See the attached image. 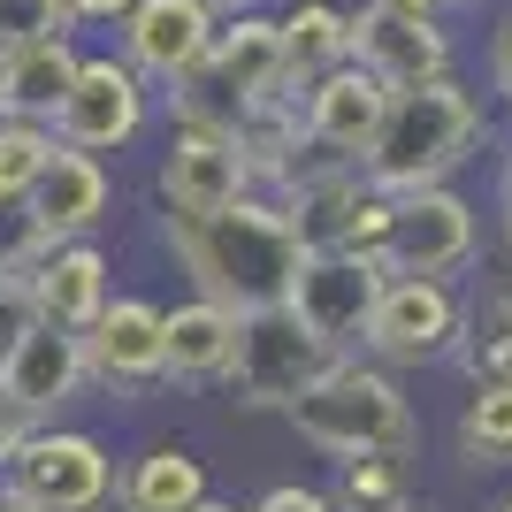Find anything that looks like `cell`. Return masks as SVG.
<instances>
[{
	"instance_id": "cell-29",
	"label": "cell",
	"mask_w": 512,
	"mask_h": 512,
	"mask_svg": "<svg viewBox=\"0 0 512 512\" xmlns=\"http://www.w3.org/2000/svg\"><path fill=\"white\" fill-rule=\"evenodd\" d=\"M46 253H54L46 222L23 207V199H0V276H31Z\"/></svg>"
},
{
	"instance_id": "cell-24",
	"label": "cell",
	"mask_w": 512,
	"mask_h": 512,
	"mask_svg": "<svg viewBox=\"0 0 512 512\" xmlns=\"http://www.w3.org/2000/svg\"><path fill=\"white\" fill-rule=\"evenodd\" d=\"M230 146H237V161H245V176H276V184H291V176H299V153H306L299 100H260L253 115L230 130Z\"/></svg>"
},
{
	"instance_id": "cell-27",
	"label": "cell",
	"mask_w": 512,
	"mask_h": 512,
	"mask_svg": "<svg viewBox=\"0 0 512 512\" xmlns=\"http://www.w3.org/2000/svg\"><path fill=\"white\" fill-rule=\"evenodd\" d=\"M46 153H54V130L46 123H8L0 115V199H23L31 184H39Z\"/></svg>"
},
{
	"instance_id": "cell-3",
	"label": "cell",
	"mask_w": 512,
	"mask_h": 512,
	"mask_svg": "<svg viewBox=\"0 0 512 512\" xmlns=\"http://www.w3.org/2000/svg\"><path fill=\"white\" fill-rule=\"evenodd\" d=\"M283 421L299 428L314 451L329 459H360V451H413V398L398 390V375L375 360H352L344 352L337 367H321L314 383L283 406Z\"/></svg>"
},
{
	"instance_id": "cell-25",
	"label": "cell",
	"mask_w": 512,
	"mask_h": 512,
	"mask_svg": "<svg viewBox=\"0 0 512 512\" xmlns=\"http://www.w3.org/2000/svg\"><path fill=\"white\" fill-rule=\"evenodd\" d=\"M329 505L337 512H406L413 505V459L406 451H360V459H344V482Z\"/></svg>"
},
{
	"instance_id": "cell-32",
	"label": "cell",
	"mask_w": 512,
	"mask_h": 512,
	"mask_svg": "<svg viewBox=\"0 0 512 512\" xmlns=\"http://www.w3.org/2000/svg\"><path fill=\"white\" fill-rule=\"evenodd\" d=\"M253 512H337V505H329L321 490H306V482H276V490L260 497Z\"/></svg>"
},
{
	"instance_id": "cell-22",
	"label": "cell",
	"mask_w": 512,
	"mask_h": 512,
	"mask_svg": "<svg viewBox=\"0 0 512 512\" xmlns=\"http://www.w3.org/2000/svg\"><path fill=\"white\" fill-rule=\"evenodd\" d=\"M77 39H39V46H23V54H8L0 62V115L8 123H54V107H62L69 77H77Z\"/></svg>"
},
{
	"instance_id": "cell-13",
	"label": "cell",
	"mask_w": 512,
	"mask_h": 512,
	"mask_svg": "<svg viewBox=\"0 0 512 512\" xmlns=\"http://www.w3.org/2000/svg\"><path fill=\"white\" fill-rule=\"evenodd\" d=\"M153 184H161L169 222H207V214L237 207V199L253 192V176H245L237 146H230V138H214V130H176Z\"/></svg>"
},
{
	"instance_id": "cell-36",
	"label": "cell",
	"mask_w": 512,
	"mask_h": 512,
	"mask_svg": "<svg viewBox=\"0 0 512 512\" xmlns=\"http://www.w3.org/2000/svg\"><path fill=\"white\" fill-rule=\"evenodd\" d=\"M398 8H421V16H444V8H474V0H398Z\"/></svg>"
},
{
	"instance_id": "cell-40",
	"label": "cell",
	"mask_w": 512,
	"mask_h": 512,
	"mask_svg": "<svg viewBox=\"0 0 512 512\" xmlns=\"http://www.w3.org/2000/svg\"><path fill=\"white\" fill-rule=\"evenodd\" d=\"M0 512H16V505H8V497H0Z\"/></svg>"
},
{
	"instance_id": "cell-43",
	"label": "cell",
	"mask_w": 512,
	"mask_h": 512,
	"mask_svg": "<svg viewBox=\"0 0 512 512\" xmlns=\"http://www.w3.org/2000/svg\"><path fill=\"white\" fill-rule=\"evenodd\" d=\"M406 512H413V505H406Z\"/></svg>"
},
{
	"instance_id": "cell-10",
	"label": "cell",
	"mask_w": 512,
	"mask_h": 512,
	"mask_svg": "<svg viewBox=\"0 0 512 512\" xmlns=\"http://www.w3.org/2000/svg\"><path fill=\"white\" fill-rule=\"evenodd\" d=\"M344 352H329L321 337H306L291 306H268V314H245L237 321V360L222 383H237V406H260V413H283L314 383L321 367H337Z\"/></svg>"
},
{
	"instance_id": "cell-1",
	"label": "cell",
	"mask_w": 512,
	"mask_h": 512,
	"mask_svg": "<svg viewBox=\"0 0 512 512\" xmlns=\"http://www.w3.org/2000/svg\"><path fill=\"white\" fill-rule=\"evenodd\" d=\"M169 253L192 268L199 299H214L222 314H268V306L291 299V276H299V230L283 222L276 199H237V207L207 214V222H169Z\"/></svg>"
},
{
	"instance_id": "cell-37",
	"label": "cell",
	"mask_w": 512,
	"mask_h": 512,
	"mask_svg": "<svg viewBox=\"0 0 512 512\" xmlns=\"http://www.w3.org/2000/svg\"><path fill=\"white\" fill-rule=\"evenodd\" d=\"M214 16H245V8H260V0H207Z\"/></svg>"
},
{
	"instance_id": "cell-21",
	"label": "cell",
	"mask_w": 512,
	"mask_h": 512,
	"mask_svg": "<svg viewBox=\"0 0 512 512\" xmlns=\"http://www.w3.org/2000/svg\"><path fill=\"white\" fill-rule=\"evenodd\" d=\"M237 360V314H222L214 299L161 306V375L176 383H222Z\"/></svg>"
},
{
	"instance_id": "cell-17",
	"label": "cell",
	"mask_w": 512,
	"mask_h": 512,
	"mask_svg": "<svg viewBox=\"0 0 512 512\" xmlns=\"http://www.w3.org/2000/svg\"><path fill=\"white\" fill-rule=\"evenodd\" d=\"M23 291H31V314H39L46 329L85 337L92 321H100V306L115 299V268H107V253L92 237H69V245H54V253L23 276Z\"/></svg>"
},
{
	"instance_id": "cell-34",
	"label": "cell",
	"mask_w": 512,
	"mask_h": 512,
	"mask_svg": "<svg viewBox=\"0 0 512 512\" xmlns=\"http://www.w3.org/2000/svg\"><path fill=\"white\" fill-rule=\"evenodd\" d=\"M62 16H69V31H77V23H123L130 0H62Z\"/></svg>"
},
{
	"instance_id": "cell-15",
	"label": "cell",
	"mask_w": 512,
	"mask_h": 512,
	"mask_svg": "<svg viewBox=\"0 0 512 512\" xmlns=\"http://www.w3.org/2000/svg\"><path fill=\"white\" fill-rule=\"evenodd\" d=\"M214 8L207 0H130L123 16V62L146 77V85H176L192 77L199 54L214 46Z\"/></svg>"
},
{
	"instance_id": "cell-28",
	"label": "cell",
	"mask_w": 512,
	"mask_h": 512,
	"mask_svg": "<svg viewBox=\"0 0 512 512\" xmlns=\"http://www.w3.org/2000/svg\"><path fill=\"white\" fill-rule=\"evenodd\" d=\"M474 383H512V291H490V306L474 314Z\"/></svg>"
},
{
	"instance_id": "cell-14",
	"label": "cell",
	"mask_w": 512,
	"mask_h": 512,
	"mask_svg": "<svg viewBox=\"0 0 512 512\" xmlns=\"http://www.w3.org/2000/svg\"><path fill=\"white\" fill-rule=\"evenodd\" d=\"M383 107H390V92L375 85L360 62L329 69L321 85L299 92V138H306V153H321V161H352V169H360V153H367V138H375V123H383Z\"/></svg>"
},
{
	"instance_id": "cell-9",
	"label": "cell",
	"mask_w": 512,
	"mask_h": 512,
	"mask_svg": "<svg viewBox=\"0 0 512 512\" xmlns=\"http://www.w3.org/2000/svg\"><path fill=\"white\" fill-rule=\"evenodd\" d=\"M344 46L383 92H413V85L451 77V31L436 16H421V8H398V0L344 8Z\"/></svg>"
},
{
	"instance_id": "cell-2",
	"label": "cell",
	"mask_w": 512,
	"mask_h": 512,
	"mask_svg": "<svg viewBox=\"0 0 512 512\" xmlns=\"http://www.w3.org/2000/svg\"><path fill=\"white\" fill-rule=\"evenodd\" d=\"M482 130H490V115H482V100H474L459 77L390 92L383 123H375V138H367V153H360V176L375 184V192H390V199L398 192H428V184H451V169L474 161Z\"/></svg>"
},
{
	"instance_id": "cell-35",
	"label": "cell",
	"mask_w": 512,
	"mask_h": 512,
	"mask_svg": "<svg viewBox=\"0 0 512 512\" xmlns=\"http://www.w3.org/2000/svg\"><path fill=\"white\" fill-rule=\"evenodd\" d=\"M23 436H31V421H23V406L8 398V390H0V459H8V451H16Z\"/></svg>"
},
{
	"instance_id": "cell-41",
	"label": "cell",
	"mask_w": 512,
	"mask_h": 512,
	"mask_svg": "<svg viewBox=\"0 0 512 512\" xmlns=\"http://www.w3.org/2000/svg\"><path fill=\"white\" fill-rule=\"evenodd\" d=\"M497 512H512V497H505V505H497Z\"/></svg>"
},
{
	"instance_id": "cell-23",
	"label": "cell",
	"mask_w": 512,
	"mask_h": 512,
	"mask_svg": "<svg viewBox=\"0 0 512 512\" xmlns=\"http://www.w3.org/2000/svg\"><path fill=\"white\" fill-rule=\"evenodd\" d=\"M199 497H214V490H207V467L184 444H153L115 474V505L123 512H192Z\"/></svg>"
},
{
	"instance_id": "cell-6",
	"label": "cell",
	"mask_w": 512,
	"mask_h": 512,
	"mask_svg": "<svg viewBox=\"0 0 512 512\" xmlns=\"http://www.w3.org/2000/svg\"><path fill=\"white\" fill-rule=\"evenodd\" d=\"M482 245V222L451 184H428V192H398L383 214V237H375V268L383 276H428L451 283Z\"/></svg>"
},
{
	"instance_id": "cell-5",
	"label": "cell",
	"mask_w": 512,
	"mask_h": 512,
	"mask_svg": "<svg viewBox=\"0 0 512 512\" xmlns=\"http://www.w3.org/2000/svg\"><path fill=\"white\" fill-rule=\"evenodd\" d=\"M0 497L16 512H107L115 505V459L85 428L39 421L0 459Z\"/></svg>"
},
{
	"instance_id": "cell-4",
	"label": "cell",
	"mask_w": 512,
	"mask_h": 512,
	"mask_svg": "<svg viewBox=\"0 0 512 512\" xmlns=\"http://www.w3.org/2000/svg\"><path fill=\"white\" fill-rule=\"evenodd\" d=\"M260 100H276V16L245 8V16L214 23V46L199 54V69L169 85V115H176V130L230 138Z\"/></svg>"
},
{
	"instance_id": "cell-16",
	"label": "cell",
	"mask_w": 512,
	"mask_h": 512,
	"mask_svg": "<svg viewBox=\"0 0 512 512\" xmlns=\"http://www.w3.org/2000/svg\"><path fill=\"white\" fill-rule=\"evenodd\" d=\"M77 352H85V383H100V390L161 383V306L153 299H107L100 321L77 337Z\"/></svg>"
},
{
	"instance_id": "cell-42",
	"label": "cell",
	"mask_w": 512,
	"mask_h": 512,
	"mask_svg": "<svg viewBox=\"0 0 512 512\" xmlns=\"http://www.w3.org/2000/svg\"><path fill=\"white\" fill-rule=\"evenodd\" d=\"M505 161H512V153H505Z\"/></svg>"
},
{
	"instance_id": "cell-30",
	"label": "cell",
	"mask_w": 512,
	"mask_h": 512,
	"mask_svg": "<svg viewBox=\"0 0 512 512\" xmlns=\"http://www.w3.org/2000/svg\"><path fill=\"white\" fill-rule=\"evenodd\" d=\"M62 31H69L62 0H0V62L39 39H62Z\"/></svg>"
},
{
	"instance_id": "cell-38",
	"label": "cell",
	"mask_w": 512,
	"mask_h": 512,
	"mask_svg": "<svg viewBox=\"0 0 512 512\" xmlns=\"http://www.w3.org/2000/svg\"><path fill=\"white\" fill-rule=\"evenodd\" d=\"M505 245H512V161H505Z\"/></svg>"
},
{
	"instance_id": "cell-26",
	"label": "cell",
	"mask_w": 512,
	"mask_h": 512,
	"mask_svg": "<svg viewBox=\"0 0 512 512\" xmlns=\"http://www.w3.org/2000/svg\"><path fill=\"white\" fill-rule=\"evenodd\" d=\"M459 451H467L474 467L512 459V383H474L467 413H459Z\"/></svg>"
},
{
	"instance_id": "cell-8",
	"label": "cell",
	"mask_w": 512,
	"mask_h": 512,
	"mask_svg": "<svg viewBox=\"0 0 512 512\" xmlns=\"http://www.w3.org/2000/svg\"><path fill=\"white\" fill-rule=\"evenodd\" d=\"M360 344L375 352V367H436L467 344V306L451 283L428 276H383L375 306H367Z\"/></svg>"
},
{
	"instance_id": "cell-20",
	"label": "cell",
	"mask_w": 512,
	"mask_h": 512,
	"mask_svg": "<svg viewBox=\"0 0 512 512\" xmlns=\"http://www.w3.org/2000/svg\"><path fill=\"white\" fill-rule=\"evenodd\" d=\"M344 62H352V46H344L337 0H299L291 16H276V100H299L306 85H321Z\"/></svg>"
},
{
	"instance_id": "cell-7",
	"label": "cell",
	"mask_w": 512,
	"mask_h": 512,
	"mask_svg": "<svg viewBox=\"0 0 512 512\" xmlns=\"http://www.w3.org/2000/svg\"><path fill=\"white\" fill-rule=\"evenodd\" d=\"M283 222L299 230L306 253H360L375 260V237H383L390 192H375L352 161H321V169H299L283 184Z\"/></svg>"
},
{
	"instance_id": "cell-12",
	"label": "cell",
	"mask_w": 512,
	"mask_h": 512,
	"mask_svg": "<svg viewBox=\"0 0 512 512\" xmlns=\"http://www.w3.org/2000/svg\"><path fill=\"white\" fill-rule=\"evenodd\" d=\"M375 291H383V268H375V260H360V253H306L283 306H291V321H299L306 337H321L329 352H344V344H360Z\"/></svg>"
},
{
	"instance_id": "cell-18",
	"label": "cell",
	"mask_w": 512,
	"mask_h": 512,
	"mask_svg": "<svg viewBox=\"0 0 512 512\" xmlns=\"http://www.w3.org/2000/svg\"><path fill=\"white\" fill-rule=\"evenodd\" d=\"M0 390L23 406V421H31V428L54 421V413L85 390V352H77V337H69V329L31 321V329H23V344L8 352V367H0Z\"/></svg>"
},
{
	"instance_id": "cell-33",
	"label": "cell",
	"mask_w": 512,
	"mask_h": 512,
	"mask_svg": "<svg viewBox=\"0 0 512 512\" xmlns=\"http://www.w3.org/2000/svg\"><path fill=\"white\" fill-rule=\"evenodd\" d=\"M490 85H497V100L512 107V8L497 16V31H490Z\"/></svg>"
},
{
	"instance_id": "cell-39",
	"label": "cell",
	"mask_w": 512,
	"mask_h": 512,
	"mask_svg": "<svg viewBox=\"0 0 512 512\" xmlns=\"http://www.w3.org/2000/svg\"><path fill=\"white\" fill-rule=\"evenodd\" d=\"M192 512H237V505H222V497H199V505Z\"/></svg>"
},
{
	"instance_id": "cell-19",
	"label": "cell",
	"mask_w": 512,
	"mask_h": 512,
	"mask_svg": "<svg viewBox=\"0 0 512 512\" xmlns=\"http://www.w3.org/2000/svg\"><path fill=\"white\" fill-rule=\"evenodd\" d=\"M107 199H115V184H107V161H100V153L54 146V153H46V169H39V184L23 192V207L46 222L54 245H69V237H92L107 222Z\"/></svg>"
},
{
	"instance_id": "cell-31",
	"label": "cell",
	"mask_w": 512,
	"mask_h": 512,
	"mask_svg": "<svg viewBox=\"0 0 512 512\" xmlns=\"http://www.w3.org/2000/svg\"><path fill=\"white\" fill-rule=\"evenodd\" d=\"M31 291H23V276H0V367H8V352L23 344V329H31Z\"/></svg>"
},
{
	"instance_id": "cell-11",
	"label": "cell",
	"mask_w": 512,
	"mask_h": 512,
	"mask_svg": "<svg viewBox=\"0 0 512 512\" xmlns=\"http://www.w3.org/2000/svg\"><path fill=\"white\" fill-rule=\"evenodd\" d=\"M146 115H153L146 77L130 62H115V54H85L46 130H54V146H69V153H115L146 130Z\"/></svg>"
}]
</instances>
